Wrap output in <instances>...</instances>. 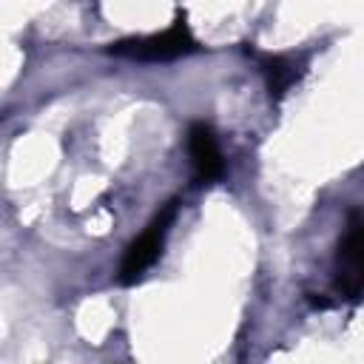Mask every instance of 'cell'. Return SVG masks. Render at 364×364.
<instances>
[{"instance_id":"obj_4","label":"cell","mask_w":364,"mask_h":364,"mask_svg":"<svg viewBox=\"0 0 364 364\" xmlns=\"http://www.w3.org/2000/svg\"><path fill=\"white\" fill-rule=\"evenodd\" d=\"M338 264L344 273V284L353 290H364V216L350 222L338 247Z\"/></svg>"},{"instance_id":"obj_5","label":"cell","mask_w":364,"mask_h":364,"mask_svg":"<svg viewBox=\"0 0 364 364\" xmlns=\"http://www.w3.org/2000/svg\"><path fill=\"white\" fill-rule=\"evenodd\" d=\"M262 71H264V77H267L270 91H276V94H282L284 88H290V82L296 80V71L287 65L284 57H267V60L262 63Z\"/></svg>"},{"instance_id":"obj_3","label":"cell","mask_w":364,"mask_h":364,"mask_svg":"<svg viewBox=\"0 0 364 364\" xmlns=\"http://www.w3.org/2000/svg\"><path fill=\"white\" fill-rule=\"evenodd\" d=\"M188 154H191V165L199 182H213L222 176L225 171V159L219 151V142L213 136V131L205 122H193L188 131Z\"/></svg>"},{"instance_id":"obj_2","label":"cell","mask_w":364,"mask_h":364,"mask_svg":"<svg viewBox=\"0 0 364 364\" xmlns=\"http://www.w3.org/2000/svg\"><path fill=\"white\" fill-rule=\"evenodd\" d=\"M173 210H176V205L168 202V205L154 216V222L128 245V250H125V256H122V264H119V282H125V284L136 282V279L159 259L162 245H165V236H168V225H171V219H173Z\"/></svg>"},{"instance_id":"obj_1","label":"cell","mask_w":364,"mask_h":364,"mask_svg":"<svg viewBox=\"0 0 364 364\" xmlns=\"http://www.w3.org/2000/svg\"><path fill=\"white\" fill-rule=\"evenodd\" d=\"M196 51V40L188 28L185 20H176L173 26H168L159 34H145V37H134V40H119L111 46V54L119 57H131V60H142V63H165V60H176Z\"/></svg>"}]
</instances>
